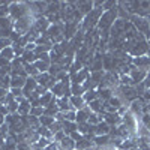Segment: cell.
Wrapping results in <instances>:
<instances>
[{
	"label": "cell",
	"instance_id": "obj_27",
	"mask_svg": "<svg viewBox=\"0 0 150 150\" xmlns=\"http://www.w3.org/2000/svg\"><path fill=\"white\" fill-rule=\"evenodd\" d=\"M53 98H54V95H53L51 92H50V90H48L45 95H42V96L39 98V104H41V107H44V108H45V107H48V105H50V102L53 101Z\"/></svg>",
	"mask_w": 150,
	"mask_h": 150
},
{
	"label": "cell",
	"instance_id": "obj_1",
	"mask_svg": "<svg viewBox=\"0 0 150 150\" xmlns=\"http://www.w3.org/2000/svg\"><path fill=\"white\" fill-rule=\"evenodd\" d=\"M26 15H30V9L27 2H11L9 5V18L12 21H17Z\"/></svg>",
	"mask_w": 150,
	"mask_h": 150
},
{
	"label": "cell",
	"instance_id": "obj_51",
	"mask_svg": "<svg viewBox=\"0 0 150 150\" xmlns=\"http://www.w3.org/2000/svg\"><path fill=\"white\" fill-rule=\"evenodd\" d=\"M149 48H150V41H149Z\"/></svg>",
	"mask_w": 150,
	"mask_h": 150
},
{
	"label": "cell",
	"instance_id": "obj_21",
	"mask_svg": "<svg viewBox=\"0 0 150 150\" xmlns=\"http://www.w3.org/2000/svg\"><path fill=\"white\" fill-rule=\"evenodd\" d=\"M137 147V140H132V138H128V140H125L122 144H120V147H119V150H135Z\"/></svg>",
	"mask_w": 150,
	"mask_h": 150
},
{
	"label": "cell",
	"instance_id": "obj_14",
	"mask_svg": "<svg viewBox=\"0 0 150 150\" xmlns=\"http://www.w3.org/2000/svg\"><path fill=\"white\" fill-rule=\"evenodd\" d=\"M69 102H71V105H72V108L75 110V111H78V110H83L87 104L84 102V98L83 96H71L69 98Z\"/></svg>",
	"mask_w": 150,
	"mask_h": 150
},
{
	"label": "cell",
	"instance_id": "obj_16",
	"mask_svg": "<svg viewBox=\"0 0 150 150\" xmlns=\"http://www.w3.org/2000/svg\"><path fill=\"white\" fill-rule=\"evenodd\" d=\"M87 107L90 108L92 112H96V114H104V102L101 99H96V101H92L90 104H87Z\"/></svg>",
	"mask_w": 150,
	"mask_h": 150
},
{
	"label": "cell",
	"instance_id": "obj_43",
	"mask_svg": "<svg viewBox=\"0 0 150 150\" xmlns=\"http://www.w3.org/2000/svg\"><path fill=\"white\" fill-rule=\"evenodd\" d=\"M66 137V134L63 132V131H60V132H57V134H54L53 135V141H56V143H60L62 140H63Z\"/></svg>",
	"mask_w": 150,
	"mask_h": 150
},
{
	"label": "cell",
	"instance_id": "obj_38",
	"mask_svg": "<svg viewBox=\"0 0 150 150\" xmlns=\"http://www.w3.org/2000/svg\"><path fill=\"white\" fill-rule=\"evenodd\" d=\"M8 47H12V42L9 38H0V51H3Z\"/></svg>",
	"mask_w": 150,
	"mask_h": 150
},
{
	"label": "cell",
	"instance_id": "obj_11",
	"mask_svg": "<svg viewBox=\"0 0 150 150\" xmlns=\"http://www.w3.org/2000/svg\"><path fill=\"white\" fill-rule=\"evenodd\" d=\"M75 5H77V9L81 12L83 17L89 15L93 11V2H83V0H80V2H75Z\"/></svg>",
	"mask_w": 150,
	"mask_h": 150
},
{
	"label": "cell",
	"instance_id": "obj_2",
	"mask_svg": "<svg viewBox=\"0 0 150 150\" xmlns=\"http://www.w3.org/2000/svg\"><path fill=\"white\" fill-rule=\"evenodd\" d=\"M135 30L141 33L147 41H150V26H149V20L147 18H143V17H138V15H131V20H129Z\"/></svg>",
	"mask_w": 150,
	"mask_h": 150
},
{
	"label": "cell",
	"instance_id": "obj_31",
	"mask_svg": "<svg viewBox=\"0 0 150 150\" xmlns=\"http://www.w3.org/2000/svg\"><path fill=\"white\" fill-rule=\"evenodd\" d=\"M39 122H41V126H45V128H50L51 125L56 122L54 117H48V116H41L39 117Z\"/></svg>",
	"mask_w": 150,
	"mask_h": 150
},
{
	"label": "cell",
	"instance_id": "obj_25",
	"mask_svg": "<svg viewBox=\"0 0 150 150\" xmlns=\"http://www.w3.org/2000/svg\"><path fill=\"white\" fill-rule=\"evenodd\" d=\"M71 93H72V96H83L84 93H86V90H84V87H83V84H77V83H71Z\"/></svg>",
	"mask_w": 150,
	"mask_h": 150
},
{
	"label": "cell",
	"instance_id": "obj_36",
	"mask_svg": "<svg viewBox=\"0 0 150 150\" xmlns=\"http://www.w3.org/2000/svg\"><path fill=\"white\" fill-rule=\"evenodd\" d=\"M99 122H101V119H99V114H96V112H92L89 116V120H87V123H89L90 126H96Z\"/></svg>",
	"mask_w": 150,
	"mask_h": 150
},
{
	"label": "cell",
	"instance_id": "obj_15",
	"mask_svg": "<svg viewBox=\"0 0 150 150\" xmlns=\"http://www.w3.org/2000/svg\"><path fill=\"white\" fill-rule=\"evenodd\" d=\"M30 110H32V105H30V101L29 99H24L21 104H18V116H30Z\"/></svg>",
	"mask_w": 150,
	"mask_h": 150
},
{
	"label": "cell",
	"instance_id": "obj_35",
	"mask_svg": "<svg viewBox=\"0 0 150 150\" xmlns=\"http://www.w3.org/2000/svg\"><path fill=\"white\" fill-rule=\"evenodd\" d=\"M116 8H117V2H112V0H105L104 5H102L104 12H107V11H112V9H116Z\"/></svg>",
	"mask_w": 150,
	"mask_h": 150
},
{
	"label": "cell",
	"instance_id": "obj_39",
	"mask_svg": "<svg viewBox=\"0 0 150 150\" xmlns=\"http://www.w3.org/2000/svg\"><path fill=\"white\" fill-rule=\"evenodd\" d=\"M12 50H14V53H15V57H23V54H24L23 47H20L18 44H12Z\"/></svg>",
	"mask_w": 150,
	"mask_h": 150
},
{
	"label": "cell",
	"instance_id": "obj_32",
	"mask_svg": "<svg viewBox=\"0 0 150 150\" xmlns=\"http://www.w3.org/2000/svg\"><path fill=\"white\" fill-rule=\"evenodd\" d=\"M60 71H65L63 68H62V65H59V63H51V66H50V69H48V74L51 75V77H56Z\"/></svg>",
	"mask_w": 150,
	"mask_h": 150
},
{
	"label": "cell",
	"instance_id": "obj_41",
	"mask_svg": "<svg viewBox=\"0 0 150 150\" xmlns=\"http://www.w3.org/2000/svg\"><path fill=\"white\" fill-rule=\"evenodd\" d=\"M135 92H137V95H138V98H141V96L146 93V87H144V84H143V83L137 84V86H135Z\"/></svg>",
	"mask_w": 150,
	"mask_h": 150
},
{
	"label": "cell",
	"instance_id": "obj_19",
	"mask_svg": "<svg viewBox=\"0 0 150 150\" xmlns=\"http://www.w3.org/2000/svg\"><path fill=\"white\" fill-rule=\"evenodd\" d=\"M59 146H60V150H75V141L68 135L59 143Z\"/></svg>",
	"mask_w": 150,
	"mask_h": 150
},
{
	"label": "cell",
	"instance_id": "obj_6",
	"mask_svg": "<svg viewBox=\"0 0 150 150\" xmlns=\"http://www.w3.org/2000/svg\"><path fill=\"white\" fill-rule=\"evenodd\" d=\"M71 77V83L74 84V83H77V84H83L87 78L90 77V69L89 68H83L81 71H78L77 74H72V75H69Z\"/></svg>",
	"mask_w": 150,
	"mask_h": 150
},
{
	"label": "cell",
	"instance_id": "obj_22",
	"mask_svg": "<svg viewBox=\"0 0 150 150\" xmlns=\"http://www.w3.org/2000/svg\"><path fill=\"white\" fill-rule=\"evenodd\" d=\"M0 59H5L8 62H12L15 59V53H14V50H12V47H8L5 48L3 51H0Z\"/></svg>",
	"mask_w": 150,
	"mask_h": 150
},
{
	"label": "cell",
	"instance_id": "obj_44",
	"mask_svg": "<svg viewBox=\"0 0 150 150\" xmlns=\"http://www.w3.org/2000/svg\"><path fill=\"white\" fill-rule=\"evenodd\" d=\"M50 143H51V140H48V138H44V137H41V138H39V141H38L36 144L39 146L41 149H45V147H47Z\"/></svg>",
	"mask_w": 150,
	"mask_h": 150
},
{
	"label": "cell",
	"instance_id": "obj_13",
	"mask_svg": "<svg viewBox=\"0 0 150 150\" xmlns=\"http://www.w3.org/2000/svg\"><path fill=\"white\" fill-rule=\"evenodd\" d=\"M57 107H59V111L60 112H66V111H71L74 110L71 102H69V98L63 96V98H57Z\"/></svg>",
	"mask_w": 150,
	"mask_h": 150
},
{
	"label": "cell",
	"instance_id": "obj_28",
	"mask_svg": "<svg viewBox=\"0 0 150 150\" xmlns=\"http://www.w3.org/2000/svg\"><path fill=\"white\" fill-rule=\"evenodd\" d=\"M137 146H138L140 150H150V138L138 137V138H137Z\"/></svg>",
	"mask_w": 150,
	"mask_h": 150
},
{
	"label": "cell",
	"instance_id": "obj_42",
	"mask_svg": "<svg viewBox=\"0 0 150 150\" xmlns=\"http://www.w3.org/2000/svg\"><path fill=\"white\" fill-rule=\"evenodd\" d=\"M21 36H23V35H20L18 32H15V30H14V32L11 33L9 39H11V42H12V44H17V42H18V41L21 39Z\"/></svg>",
	"mask_w": 150,
	"mask_h": 150
},
{
	"label": "cell",
	"instance_id": "obj_49",
	"mask_svg": "<svg viewBox=\"0 0 150 150\" xmlns=\"http://www.w3.org/2000/svg\"><path fill=\"white\" fill-rule=\"evenodd\" d=\"M8 93H9V90H6V89H3V87H0V99H5Z\"/></svg>",
	"mask_w": 150,
	"mask_h": 150
},
{
	"label": "cell",
	"instance_id": "obj_12",
	"mask_svg": "<svg viewBox=\"0 0 150 150\" xmlns=\"http://www.w3.org/2000/svg\"><path fill=\"white\" fill-rule=\"evenodd\" d=\"M90 114H92L90 108L86 105L83 110H78V111H77V120H75V122H77V123H87Z\"/></svg>",
	"mask_w": 150,
	"mask_h": 150
},
{
	"label": "cell",
	"instance_id": "obj_4",
	"mask_svg": "<svg viewBox=\"0 0 150 150\" xmlns=\"http://www.w3.org/2000/svg\"><path fill=\"white\" fill-rule=\"evenodd\" d=\"M33 23H35L33 15H32V14H30V15H26V17H23V18H20V20L14 21V30L24 36L26 33H29L30 27L33 26Z\"/></svg>",
	"mask_w": 150,
	"mask_h": 150
},
{
	"label": "cell",
	"instance_id": "obj_26",
	"mask_svg": "<svg viewBox=\"0 0 150 150\" xmlns=\"http://www.w3.org/2000/svg\"><path fill=\"white\" fill-rule=\"evenodd\" d=\"M83 98H84V102L86 104H90L92 101L99 99V93H98V90H89V92H86L83 95Z\"/></svg>",
	"mask_w": 150,
	"mask_h": 150
},
{
	"label": "cell",
	"instance_id": "obj_24",
	"mask_svg": "<svg viewBox=\"0 0 150 150\" xmlns=\"http://www.w3.org/2000/svg\"><path fill=\"white\" fill-rule=\"evenodd\" d=\"M78 129V125L75 123V122H63V132L66 134V135H71L72 132H75Z\"/></svg>",
	"mask_w": 150,
	"mask_h": 150
},
{
	"label": "cell",
	"instance_id": "obj_20",
	"mask_svg": "<svg viewBox=\"0 0 150 150\" xmlns=\"http://www.w3.org/2000/svg\"><path fill=\"white\" fill-rule=\"evenodd\" d=\"M90 146H93V140L87 138V137H83L80 141L75 143V150H87Z\"/></svg>",
	"mask_w": 150,
	"mask_h": 150
},
{
	"label": "cell",
	"instance_id": "obj_7",
	"mask_svg": "<svg viewBox=\"0 0 150 150\" xmlns=\"http://www.w3.org/2000/svg\"><path fill=\"white\" fill-rule=\"evenodd\" d=\"M129 69H131L129 75H131V78L134 80V83H135V84H140V83H143V81H144L146 75H147V71H144V69H138V68H135L134 65H131V66H129Z\"/></svg>",
	"mask_w": 150,
	"mask_h": 150
},
{
	"label": "cell",
	"instance_id": "obj_9",
	"mask_svg": "<svg viewBox=\"0 0 150 150\" xmlns=\"http://www.w3.org/2000/svg\"><path fill=\"white\" fill-rule=\"evenodd\" d=\"M36 87H38L36 80H35L33 77H27L26 84H24V87H23V95H24V98L29 99V96H30V95L36 90Z\"/></svg>",
	"mask_w": 150,
	"mask_h": 150
},
{
	"label": "cell",
	"instance_id": "obj_18",
	"mask_svg": "<svg viewBox=\"0 0 150 150\" xmlns=\"http://www.w3.org/2000/svg\"><path fill=\"white\" fill-rule=\"evenodd\" d=\"M111 143V138H110V135H95L93 137V144H96L98 147H105L107 144Z\"/></svg>",
	"mask_w": 150,
	"mask_h": 150
},
{
	"label": "cell",
	"instance_id": "obj_5",
	"mask_svg": "<svg viewBox=\"0 0 150 150\" xmlns=\"http://www.w3.org/2000/svg\"><path fill=\"white\" fill-rule=\"evenodd\" d=\"M12 32H14V21L9 17L0 18V38H9Z\"/></svg>",
	"mask_w": 150,
	"mask_h": 150
},
{
	"label": "cell",
	"instance_id": "obj_40",
	"mask_svg": "<svg viewBox=\"0 0 150 150\" xmlns=\"http://www.w3.org/2000/svg\"><path fill=\"white\" fill-rule=\"evenodd\" d=\"M9 135V125H2V126H0V137H2V138H5L6 140V137Z\"/></svg>",
	"mask_w": 150,
	"mask_h": 150
},
{
	"label": "cell",
	"instance_id": "obj_48",
	"mask_svg": "<svg viewBox=\"0 0 150 150\" xmlns=\"http://www.w3.org/2000/svg\"><path fill=\"white\" fill-rule=\"evenodd\" d=\"M143 84H144V87H146V90H150V72H147V75H146V78H144Z\"/></svg>",
	"mask_w": 150,
	"mask_h": 150
},
{
	"label": "cell",
	"instance_id": "obj_23",
	"mask_svg": "<svg viewBox=\"0 0 150 150\" xmlns=\"http://www.w3.org/2000/svg\"><path fill=\"white\" fill-rule=\"evenodd\" d=\"M35 68L39 71V74H45V72H48V69H50V66H51V63H48V62H44V60H36L35 62Z\"/></svg>",
	"mask_w": 150,
	"mask_h": 150
},
{
	"label": "cell",
	"instance_id": "obj_8",
	"mask_svg": "<svg viewBox=\"0 0 150 150\" xmlns=\"http://www.w3.org/2000/svg\"><path fill=\"white\" fill-rule=\"evenodd\" d=\"M63 30H65V24L63 23H60V24H51L50 29L47 30V35H48L50 39H51V42H53V39H56V38L63 35Z\"/></svg>",
	"mask_w": 150,
	"mask_h": 150
},
{
	"label": "cell",
	"instance_id": "obj_52",
	"mask_svg": "<svg viewBox=\"0 0 150 150\" xmlns=\"http://www.w3.org/2000/svg\"><path fill=\"white\" fill-rule=\"evenodd\" d=\"M29 150H32V147H29Z\"/></svg>",
	"mask_w": 150,
	"mask_h": 150
},
{
	"label": "cell",
	"instance_id": "obj_30",
	"mask_svg": "<svg viewBox=\"0 0 150 150\" xmlns=\"http://www.w3.org/2000/svg\"><path fill=\"white\" fill-rule=\"evenodd\" d=\"M120 86H131V87H135L137 84H135L134 80L131 78V75H120Z\"/></svg>",
	"mask_w": 150,
	"mask_h": 150
},
{
	"label": "cell",
	"instance_id": "obj_45",
	"mask_svg": "<svg viewBox=\"0 0 150 150\" xmlns=\"http://www.w3.org/2000/svg\"><path fill=\"white\" fill-rule=\"evenodd\" d=\"M68 137H71V138H72L75 143H77V141H80V140L83 138L84 135H83V134H80L78 131H75V132H72V134H71V135H68Z\"/></svg>",
	"mask_w": 150,
	"mask_h": 150
},
{
	"label": "cell",
	"instance_id": "obj_33",
	"mask_svg": "<svg viewBox=\"0 0 150 150\" xmlns=\"http://www.w3.org/2000/svg\"><path fill=\"white\" fill-rule=\"evenodd\" d=\"M50 131L53 132V135L54 134H57V132H60V131H63V122H54L51 126H50Z\"/></svg>",
	"mask_w": 150,
	"mask_h": 150
},
{
	"label": "cell",
	"instance_id": "obj_37",
	"mask_svg": "<svg viewBox=\"0 0 150 150\" xmlns=\"http://www.w3.org/2000/svg\"><path fill=\"white\" fill-rule=\"evenodd\" d=\"M30 116H35V117H41V116H44V107H32V110H30Z\"/></svg>",
	"mask_w": 150,
	"mask_h": 150
},
{
	"label": "cell",
	"instance_id": "obj_46",
	"mask_svg": "<svg viewBox=\"0 0 150 150\" xmlns=\"http://www.w3.org/2000/svg\"><path fill=\"white\" fill-rule=\"evenodd\" d=\"M9 92L12 93V96H14V98L24 96V95H23V89H14V87H12V89H9Z\"/></svg>",
	"mask_w": 150,
	"mask_h": 150
},
{
	"label": "cell",
	"instance_id": "obj_47",
	"mask_svg": "<svg viewBox=\"0 0 150 150\" xmlns=\"http://www.w3.org/2000/svg\"><path fill=\"white\" fill-rule=\"evenodd\" d=\"M35 92L39 95V96H42V95H45V93L48 92V89H47V87H44V86H39V84H38V87H36Z\"/></svg>",
	"mask_w": 150,
	"mask_h": 150
},
{
	"label": "cell",
	"instance_id": "obj_34",
	"mask_svg": "<svg viewBox=\"0 0 150 150\" xmlns=\"http://www.w3.org/2000/svg\"><path fill=\"white\" fill-rule=\"evenodd\" d=\"M63 116H65L66 122H75V120H77V111H75V110L66 111V112H63ZM75 123H77V122H75Z\"/></svg>",
	"mask_w": 150,
	"mask_h": 150
},
{
	"label": "cell",
	"instance_id": "obj_29",
	"mask_svg": "<svg viewBox=\"0 0 150 150\" xmlns=\"http://www.w3.org/2000/svg\"><path fill=\"white\" fill-rule=\"evenodd\" d=\"M38 134H39L41 137H44V138H48L53 141V132L50 131V128H45V126H41L39 129H38Z\"/></svg>",
	"mask_w": 150,
	"mask_h": 150
},
{
	"label": "cell",
	"instance_id": "obj_10",
	"mask_svg": "<svg viewBox=\"0 0 150 150\" xmlns=\"http://www.w3.org/2000/svg\"><path fill=\"white\" fill-rule=\"evenodd\" d=\"M132 65L138 69H144L147 71L150 68V57L149 56H143V57H134L132 59ZM149 72V71H147Z\"/></svg>",
	"mask_w": 150,
	"mask_h": 150
},
{
	"label": "cell",
	"instance_id": "obj_17",
	"mask_svg": "<svg viewBox=\"0 0 150 150\" xmlns=\"http://www.w3.org/2000/svg\"><path fill=\"white\" fill-rule=\"evenodd\" d=\"M26 77H21V75H14V77H11V89L14 87V89H23L24 84H26Z\"/></svg>",
	"mask_w": 150,
	"mask_h": 150
},
{
	"label": "cell",
	"instance_id": "obj_3",
	"mask_svg": "<svg viewBox=\"0 0 150 150\" xmlns=\"http://www.w3.org/2000/svg\"><path fill=\"white\" fill-rule=\"evenodd\" d=\"M150 53V48H149V41L146 39V38H143V39L137 41L132 48L128 51V54L134 59V57H143V56H149Z\"/></svg>",
	"mask_w": 150,
	"mask_h": 150
},
{
	"label": "cell",
	"instance_id": "obj_50",
	"mask_svg": "<svg viewBox=\"0 0 150 150\" xmlns=\"http://www.w3.org/2000/svg\"><path fill=\"white\" fill-rule=\"evenodd\" d=\"M5 114H3V112H0V126H2V125H5Z\"/></svg>",
	"mask_w": 150,
	"mask_h": 150
}]
</instances>
